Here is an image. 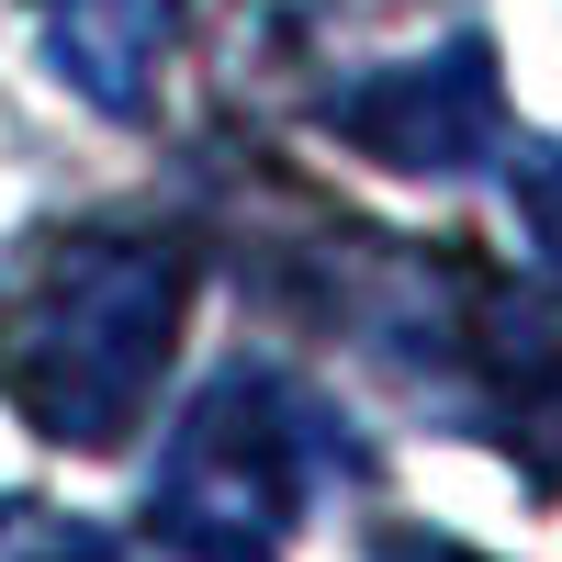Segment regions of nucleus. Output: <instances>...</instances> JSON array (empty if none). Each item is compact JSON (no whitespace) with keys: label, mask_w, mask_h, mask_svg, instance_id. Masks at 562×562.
I'll use <instances>...</instances> for the list:
<instances>
[{"label":"nucleus","mask_w":562,"mask_h":562,"mask_svg":"<svg viewBox=\"0 0 562 562\" xmlns=\"http://www.w3.org/2000/svg\"><path fill=\"white\" fill-rule=\"evenodd\" d=\"M192 315V248L158 225H68L0 270V405L45 450H124Z\"/></svg>","instance_id":"1"},{"label":"nucleus","mask_w":562,"mask_h":562,"mask_svg":"<svg viewBox=\"0 0 562 562\" xmlns=\"http://www.w3.org/2000/svg\"><path fill=\"white\" fill-rule=\"evenodd\" d=\"M338 484H360L349 416L281 360H225L169 416V450L147 461L135 529L169 562H281Z\"/></svg>","instance_id":"2"},{"label":"nucleus","mask_w":562,"mask_h":562,"mask_svg":"<svg viewBox=\"0 0 562 562\" xmlns=\"http://www.w3.org/2000/svg\"><path fill=\"white\" fill-rule=\"evenodd\" d=\"M315 124L360 147L371 169H405V180H473L506 135V79H495V45L484 34H439L428 57H383L360 68L349 90H326Z\"/></svg>","instance_id":"3"},{"label":"nucleus","mask_w":562,"mask_h":562,"mask_svg":"<svg viewBox=\"0 0 562 562\" xmlns=\"http://www.w3.org/2000/svg\"><path fill=\"white\" fill-rule=\"evenodd\" d=\"M34 45H45V79L79 90L90 113L147 124L158 68L180 45V0H34Z\"/></svg>","instance_id":"4"},{"label":"nucleus","mask_w":562,"mask_h":562,"mask_svg":"<svg viewBox=\"0 0 562 562\" xmlns=\"http://www.w3.org/2000/svg\"><path fill=\"white\" fill-rule=\"evenodd\" d=\"M506 192H518V225H529V248L540 270L562 281V135H506Z\"/></svg>","instance_id":"5"},{"label":"nucleus","mask_w":562,"mask_h":562,"mask_svg":"<svg viewBox=\"0 0 562 562\" xmlns=\"http://www.w3.org/2000/svg\"><path fill=\"white\" fill-rule=\"evenodd\" d=\"M371 562H495V551L450 540V529H383V540H371Z\"/></svg>","instance_id":"6"},{"label":"nucleus","mask_w":562,"mask_h":562,"mask_svg":"<svg viewBox=\"0 0 562 562\" xmlns=\"http://www.w3.org/2000/svg\"><path fill=\"white\" fill-rule=\"evenodd\" d=\"M12 562H124L113 540H79V529H57V540H23Z\"/></svg>","instance_id":"7"}]
</instances>
